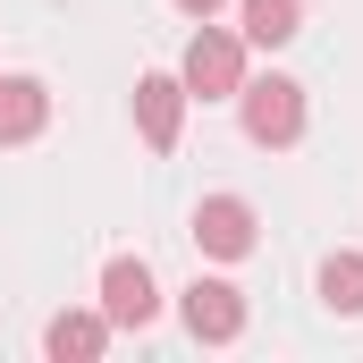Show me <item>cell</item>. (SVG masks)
Listing matches in <instances>:
<instances>
[{
  "instance_id": "obj_1",
  "label": "cell",
  "mask_w": 363,
  "mask_h": 363,
  "mask_svg": "<svg viewBox=\"0 0 363 363\" xmlns=\"http://www.w3.org/2000/svg\"><path fill=\"white\" fill-rule=\"evenodd\" d=\"M237 110H245V135L262 152H287L304 135V85L296 77H245L237 85Z\"/></svg>"
},
{
  "instance_id": "obj_2",
  "label": "cell",
  "mask_w": 363,
  "mask_h": 363,
  "mask_svg": "<svg viewBox=\"0 0 363 363\" xmlns=\"http://www.w3.org/2000/svg\"><path fill=\"white\" fill-rule=\"evenodd\" d=\"M186 101H237V85H245V43L237 34H220L211 17H203V34L186 43Z\"/></svg>"
},
{
  "instance_id": "obj_3",
  "label": "cell",
  "mask_w": 363,
  "mask_h": 363,
  "mask_svg": "<svg viewBox=\"0 0 363 363\" xmlns=\"http://www.w3.org/2000/svg\"><path fill=\"white\" fill-rule=\"evenodd\" d=\"M194 245L211 262H245L254 254V203L245 194H203L194 203Z\"/></svg>"
},
{
  "instance_id": "obj_4",
  "label": "cell",
  "mask_w": 363,
  "mask_h": 363,
  "mask_svg": "<svg viewBox=\"0 0 363 363\" xmlns=\"http://www.w3.org/2000/svg\"><path fill=\"white\" fill-rule=\"evenodd\" d=\"M161 313V287H152V271L135 262V254H118L110 271H101V321L110 330H144Z\"/></svg>"
},
{
  "instance_id": "obj_5",
  "label": "cell",
  "mask_w": 363,
  "mask_h": 363,
  "mask_svg": "<svg viewBox=\"0 0 363 363\" xmlns=\"http://www.w3.org/2000/svg\"><path fill=\"white\" fill-rule=\"evenodd\" d=\"M186 330H194V338H203V347H228V338H237V330H245V296H237V287H228V279H194V287H186Z\"/></svg>"
},
{
  "instance_id": "obj_6",
  "label": "cell",
  "mask_w": 363,
  "mask_h": 363,
  "mask_svg": "<svg viewBox=\"0 0 363 363\" xmlns=\"http://www.w3.org/2000/svg\"><path fill=\"white\" fill-rule=\"evenodd\" d=\"M135 127H144L152 152H169L178 127H186V77H144L135 85Z\"/></svg>"
},
{
  "instance_id": "obj_7",
  "label": "cell",
  "mask_w": 363,
  "mask_h": 363,
  "mask_svg": "<svg viewBox=\"0 0 363 363\" xmlns=\"http://www.w3.org/2000/svg\"><path fill=\"white\" fill-rule=\"evenodd\" d=\"M51 127V85L43 77H0V144H34Z\"/></svg>"
},
{
  "instance_id": "obj_8",
  "label": "cell",
  "mask_w": 363,
  "mask_h": 363,
  "mask_svg": "<svg viewBox=\"0 0 363 363\" xmlns=\"http://www.w3.org/2000/svg\"><path fill=\"white\" fill-rule=\"evenodd\" d=\"M110 347V321L101 313H51V330H43V355L51 363H93Z\"/></svg>"
},
{
  "instance_id": "obj_9",
  "label": "cell",
  "mask_w": 363,
  "mask_h": 363,
  "mask_svg": "<svg viewBox=\"0 0 363 363\" xmlns=\"http://www.w3.org/2000/svg\"><path fill=\"white\" fill-rule=\"evenodd\" d=\"M237 9H245V43L254 51H279V43L304 34V0H237Z\"/></svg>"
},
{
  "instance_id": "obj_10",
  "label": "cell",
  "mask_w": 363,
  "mask_h": 363,
  "mask_svg": "<svg viewBox=\"0 0 363 363\" xmlns=\"http://www.w3.org/2000/svg\"><path fill=\"white\" fill-rule=\"evenodd\" d=\"M321 304L347 313V321L363 313V254H330V262H321Z\"/></svg>"
},
{
  "instance_id": "obj_11",
  "label": "cell",
  "mask_w": 363,
  "mask_h": 363,
  "mask_svg": "<svg viewBox=\"0 0 363 363\" xmlns=\"http://www.w3.org/2000/svg\"><path fill=\"white\" fill-rule=\"evenodd\" d=\"M186 17H194V26H203V17H220V0H178Z\"/></svg>"
}]
</instances>
